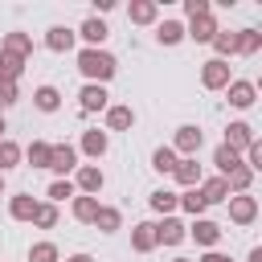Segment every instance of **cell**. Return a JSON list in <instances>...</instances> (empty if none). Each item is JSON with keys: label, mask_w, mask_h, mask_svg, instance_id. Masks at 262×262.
Returning a JSON list of instances; mask_svg holds the SVG:
<instances>
[{"label": "cell", "mask_w": 262, "mask_h": 262, "mask_svg": "<svg viewBox=\"0 0 262 262\" xmlns=\"http://www.w3.org/2000/svg\"><path fill=\"white\" fill-rule=\"evenodd\" d=\"M49 196H53V201H66V196H74V184H70V180H53V184H49Z\"/></svg>", "instance_id": "4dcf8cb0"}, {"label": "cell", "mask_w": 262, "mask_h": 262, "mask_svg": "<svg viewBox=\"0 0 262 262\" xmlns=\"http://www.w3.org/2000/svg\"><path fill=\"white\" fill-rule=\"evenodd\" d=\"M45 45H49V49H57V53H61V49H70V45H74V33H70V29H61V25H57V29H49V37H45Z\"/></svg>", "instance_id": "30bf717a"}, {"label": "cell", "mask_w": 262, "mask_h": 262, "mask_svg": "<svg viewBox=\"0 0 262 262\" xmlns=\"http://www.w3.org/2000/svg\"><path fill=\"white\" fill-rule=\"evenodd\" d=\"M192 237H196L201 246H213V242L221 237V229H217L213 221H196V225H192Z\"/></svg>", "instance_id": "5bb4252c"}, {"label": "cell", "mask_w": 262, "mask_h": 262, "mask_svg": "<svg viewBox=\"0 0 262 262\" xmlns=\"http://www.w3.org/2000/svg\"><path fill=\"white\" fill-rule=\"evenodd\" d=\"M156 246V225H135V250H151Z\"/></svg>", "instance_id": "e0dca14e"}, {"label": "cell", "mask_w": 262, "mask_h": 262, "mask_svg": "<svg viewBox=\"0 0 262 262\" xmlns=\"http://www.w3.org/2000/svg\"><path fill=\"white\" fill-rule=\"evenodd\" d=\"M151 168H160V172H172V168H176V151H172V147H160V151L151 156Z\"/></svg>", "instance_id": "cb8c5ba5"}, {"label": "cell", "mask_w": 262, "mask_h": 262, "mask_svg": "<svg viewBox=\"0 0 262 262\" xmlns=\"http://www.w3.org/2000/svg\"><path fill=\"white\" fill-rule=\"evenodd\" d=\"M172 172H176V180H180V184H196V180H201L196 160H176V168H172Z\"/></svg>", "instance_id": "ba28073f"}, {"label": "cell", "mask_w": 262, "mask_h": 262, "mask_svg": "<svg viewBox=\"0 0 262 262\" xmlns=\"http://www.w3.org/2000/svg\"><path fill=\"white\" fill-rule=\"evenodd\" d=\"M201 262H229V258H221V254H205Z\"/></svg>", "instance_id": "ab89813d"}, {"label": "cell", "mask_w": 262, "mask_h": 262, "mask_svg": "<svg viewBox=\"0 0 262 262\" xmlns=\"http://www.w3.org/2000/svg\"><path fill=\"white\" fill-rule=\"evenodd\" d=\"M250 143H254L250 127H246V123H233V127H229V135H225V147H233V151H237V147H250Z\"/></svg>", "instance_id": "5b68a950"}, {"label": "cell", "mask_w": 262, "mask_h": 262, "mask_svg": "<svg viewBox=\"0 0 262 262\" xmlns=\"http://www.w3.org/2000/svg\"><path fill=\"white\" fill-rule=\"evenodd\" d=\"M217 168H221V176H233V172L242 168V160H237V151L221 143V147H217Z\"/></svg>", "instance_id": "8992f818"}, {"label": "cell", "mask_w": 262, "mask_h": 262, "mask_svg": "<svg viewBox=\"0 0 262 262\" xmlns=\"http://www.w3.org/2000/svg\"><path fill=\"white\" fill-rule=\"evenodd\" d=\"M78 184H82L86 192H98V188H102V172H98V168H82V172H78Z\"/></svg>", "instance_id": "2e32d148"}, {"label": "cell", "mask_w": 262, "mask_h": 262, "mask_svg": "<svg viewBox=\"0 0 262 262\" xmlns=\"http://www.w3.org/2000/svg\"><path fill=\"white\" fill-rule=\"evenodd\" d=\"M233 49H246V53H254V49H258V33H242V37H233Z\"/></svg>", "instance_id": "836d02e7"}, {"label": "cell", "mask_w": 262, "mask_h": 262, "mask_svg": "<svg viewBox=\"0 0 262 262\" xmlns=\"http://www.w3.org/2000/svg\"><path fill=\"white\" fill-rule=\"evenodd\" d=\"M78 70H82L86 78L106 82V78L115 74V57H111V53H102V49H82V53H78Z\"/></svg>", "instance_id": "6da1fadb"}, {"label": "cell", "mask_w": 262, "mask_h": 262, "mask_svg": "<svg viewBox=\"0 0 262 262\" xmlns=\"http://www.w3.org/2000/svg\"><path fill=\"white\" fill-rule=\"evenodd\" d=\"M33 213H37V201L33 196H12V217L16 221H29Z\"/></svg>", "instance_id": "9a60e30c"}, {"label": "cell", "mask_w": 262, "mask_h": 262, "mask_svg": "<svg viewBox=\"0 0 262 262\" xmlns=\"http://www.w3.org/2000/svg\"><path fill=\"white\" fill-rule=\"evenodd\" d=\"M4 53H16V57H25V53H29V37H25V33H12V37L4 41Z\"/></svg>", "instance_id": "4316f807"}, {"label": "cell", "mask_w": 262, "mask_h": 262, "mask_svg": "<svg viewBox=\"0 0 262 262\" xmlns=\"http://www.w3.org/2000/svg\"><path fill=\"white\" fill-rule=\"evenodd\" d=\"M0 102H16V82L0 78Z\"/></svg>", "instance_id": "8d00e7d4"}, {"label": "cell", "mask_w": 262, "mask_h": 262, "mask_svg": "<svg viewBox=\"0 0 262 262\" xmlns=\"http://www.w3.org/2000/svg\"><path fill=\"white\" fill-rule=\"evenodd\" d=\"M246 184H250V168H237L233 172V188H246Z\"/></svg>", "instance_id": "f35d334b"}, {"label": "cell", "mask_w": 262, "mask_h": 262, "mask_svg": "<svg viewBox=\"0 0 262 262\" xmlns=\"http://www.w3.org/2000/svg\"><path fill=\"white\" fill-rule=\"evenodd\" d=\"M74 160H78V151H74L70 143L49 147V168H53V172H70V168H74Z\"/></svg>", "instance_id": "7a4b0ae2"}, {"label": "cell", "mask_w": 262, "mask_h": 262, "mask_svg": "<svg viewBox=\"0 0 262 262\" xmlns=\"http://www.w3.org/2000/svg\"><path fill=\"white\" fill-rule=\"evenodd\" d=\"M82 147H86L90 156H102V151H106V135H102V131H86V139H82Z\"/></svg>", "instance_id": "603a6c76"}, {"label": "cell", "mask_w": 262, "mask_h": 262, "mask_svg": "<svg viewBox=\"0 0 262 262\" xmlns=\"http://www.w3.org/2000/svg\"><path fill=\"white\" fill-rule=\"evenodd\" d=\"M29 262H57V246H49V242H37V246L29 250Z\"/></svg>", "instance_id": "ac0fdd59"}, {"label": "cell", "mask_w": 262, "mask_h": 262, "mask_svg": "<svg viewBox=\"0 0 262 262\" xmlns=\"http://www.w3.org/2000/svg\"><path fill=\"white\" fill-rule=\"evenodd\" d=\"M250 262H262V250H254V254H250Z\"/></svg>", "instance_id": "b9f144b4"}, {"label": "cell", "mask_w": 262, "mask_h": 262, "mask_svg": "<svg viewBox=\"0 0 262 262\" xmlns=\"http://www.w3.org/2000/svg\"><path fill=\"white\" fill-rule=\"evenodd\" d=\"M225 82H229L225 61H209V66H205V86H225Z\"/></svg>", "instance_id": "8fae6325"}, {"label": "cell", "mask_w": 262, "mask_h": 262, "mask_svg": "<svg viewBox=\"0 0 262 262\" xmlns=\"http://www.w3.org/2000/svg\"><path fill=\"white\" fill-rule=\"evenodd\" d=\"M94 225H102V229H115V225H119V213H115V209H98Z\"/></svg>", "instance_id": "e575fe53"}, {"label": "cell", "mask_w": 262, "mask_h": 262, "mask_svg": "<svg viewBox=\"0 0 262 262\" xmlns=\"http://www.w3.org/2000/svg\"><path fill=\"white\" fill-rule=\"evenodd\" d=\"M74 217H78V221H94V217H98V201H94V196H78V201H74Z\"/></svg>", "instance_id": "4fadbf2b"}, {"label": "cell", "mask_w": 262, "mask_h": 262, "mask_svg": "<svg viewBox=\"0 0 262 262\" xmlns=\"http://www.w3.org/2000/svg\"><path fill=\"white\" fill-rule=\"evenodd\" d=\"M0 131H4V119H0Z\"/></svg>", "instance_id": "ee69618b"}, {"label": "cell", "mask_w": 262, "mask_h": 262, "mask_svg": "<svg viewBox=\"0 0 262 262\" xmlns=\"http://www.w3.org/2000/svg\"><path fill=\"white\" fill-rule=\"evenodd\" d=\"M225 192H229V180L217 176V180H209V184L201 188V201H205V205H209V201H225Z\"/></svg>", "instance_id": "9c48e42d"}, {"label": "cell", "mask_w": 262, "mask_h": 262, "mask_svg": "<svg viewBox=\"0 0 262 262\" xmlns=\"http://www.w3.org/2000/svg\"><path fill=\"white\" fill-rule=\"evenodd\" d=\"M213 33H217V29H213L209 16H192V37H196V41H213Z\"/></svg>", "instance_id": "d6986e66"}, {"label": "cell", "mask_w": 262, "mask_h": 262, "mask_svg": "<svg viewBox=\"0 0 262 262\" xmlns=\"http://www.w3.org/2000/svg\"><path fill=\"white\" fill-rule=\"evenodd\" d=\"M176 262H188V258H176Z\"/></svg>", "instance_id": "7bdbcfd3"}, {"label": "cell", "mask_w": 262, "mask_h": 262, "mask_svg": "<svg viewBox=\"0 0 262 262\" xmlns=\"http://www.w3.org/2000/svg\"><path fill=\"white\" fill-rule=\"evenodd\" d=\"M233 217L237 221H250L254 217V196H233Z\"/></svg>", "instance_id": "f1b7e54d"}, {"label": "cell", "mask_w": 262, "mask_h": 262, "mask_svg": "<svg viewBox=\"0 0 262 262\" xmlns=\"http://www.w3.org/2000/svg\"><path fill=\"white\" fill-rule=\"evenodd\" d=\"M106 106V90L102 86H86L82 90V111H102Z\"/></svg>", "instance_id": "52a82bcc"}, {"label": "cell", "mask_w": 262, "mask_h": 262, "mask_svg": "<svg viewBox=\"0 0 262 262\" xmlns=\"http://www.w3.org/2000/svg\"><path fill=\"white\" fill-rule=\"evenodd\" d=\"M33 98H37V106H41V111H57V102H61V98H57V90H53V86H41V90H37V94H33Z\"/></svg>", "instance_id": "44dd1931"}, {"label": "cell", "mask_w": 262, "mask_h": 262, "mask_svg": "<svg viewBox=\"0 0 262 262\" xmlns=\"http://www.w3.org/2000/svg\"><path fill=\"white\" fill-rule=\"evenodd\" d=\"M176 205H184L188 213H201V209H205V201H201V192H196V188H192V192H184V196H180Z\"/></svg>", "instance_id": "1f68e13d"}, {"label": "cell", "mask_w": 262, "mask_h": 262, "mask_svg": "<svg viewBox=\"0 0 262 262\" xmlns=\"http://www.w3.org/2000/svg\"><path fill=\"white\" fill-rule=\"evenodd\" d=\"M16 160H20V147H16V143H8V139H0V172H4V168H12Z\"/></svg>", "instance_id": "484cf974"}, {"label": "cell", "mask_w": 262, "mask_h": 262, "mask_svg": "<svg viewBox=\"0 0 262 262\" xmlns=\"http://www.w3.org/2000/svg\"><path fill=\"white\" fill-rule=\"evenodd\" d=\"M70 262H94V258H90V254H74Z\"/></svg>", "instance_id": "60d3db41"}, {"label": "cell", "mask_w": 262, "mask_h": 262, "mask_svg": "<svg viewBox=\"0 0 262 262\" xmlns=\"http://www.w3.org/2000/svg\"><path fill=\"white\" fill-rule=\"evenodd\" d=\"M229 102H233V106H250V102H254V86H250V82H233V86H229Z\"/></svg>", "instance_id": "7c38bea8"}, {"label": "cell", "mask_w": 262, "mask_h": 262, "mask_svg": "<svg viewBox=\"0 0 262 262\" xmlns=\"http://www.w3.org/2000/svg\"><path fill=\"white\" fill-rule=\"evenodd\" d=\"M29 164L33 168H49V143H33L29 147Z\"/></svg>", "instance_id": "83f0119b"}, {"label": "cell", "mask_w": 262, "mask_h": 262, "mask_svg": "<svg viewBox=\"0 0 262 262\" xmlns=\"http://www.w3.org/2000/svg\"><path fill=\"white\" fill-rule=\"evenodd\" d=\"M106 123H111L115 131H123V127H131V106H111V115H106Z\"/></svg>", "instance_id": "7402d4cb"}, {"label": "cell", "mask_w": 262, "mask_h": 262, "mask_svg": "<svg viewBox=\"0 0 262 262\" xmlns=\"http://www.w3.org/2000/svg\"><path fill=\"white\" fill-rule=\"evenodd\" d=\"M0 188H4V180H0Z\"/></svg>", "instance_id": "f6af8a7d"}, {"label": "cell", "mask_w": 262, "mask_h": 262, "mask_svg": "<svg viewBox=\"0 0 262 262\" xmlns=\"http://www.w3.org/2000/svg\"><path fill=\"white\" fill-rule=\"evenodd\" d=\"M151 209H156V213H172V209H176V192H164V188L151 192Z\"/></svg>", "instance_id": "d4e9b609"}, {"label": "cell", "mask_w": 262, "mask_h": 262, "mask_svg": "<svg viewBox=\"0 0 262 262\" xmlns=\"http://www.w3.org/2000/svg\"><path fill=\"white\" fill-rule=\"evenodd\" d=\"M82 37H86V41H102V37H106V25H102L98 16H90V20H82Z\"/></svg>", "instance_id": "ffe728a7"}, {"label": "cell", "mask_w": 262, "mask_h": 262, "mask_svg": "<svg viewBox=\"0 0 262 262\" xmlns=\"http://www.w3.org/2000/svg\"><path fill=\"white\" fill-rule=\"evenodd\" d=\"M33 221H37V225H53V221H57V209H53V205H37Z\"/></svg>", "instance_id": "d6a6232c"}, {"label": "cell", "mask_w": 262, "mask_h": 262, "mask_svg": "<svg viewBox=\"0 0 262 262\" xmlns=\"http://www.w3.org/2000/svg\"><path fill=\"white\" fill-rule=\"evenodd\" d=\"M217 49L229 53V49H233V33H217Z\"/></svg>", "instance_id": "74e56055"}, {"label": "cell", "mask_w": 262, "mask_h": 262, "mask_svg": "<svg viewBox=\"0 0 262 262\" xmlns=\"http://www.w3.org/2000/svg\"><path fill=\"white\" fill-rule=\"evenodd\" d=\"M184 237V225L176 221V217H164L160 225H156V242H164V246H176Z\"/></svg>", "instance_id": "3957f363"}, {"label": "cell", "mask_w": 262, "mask_h": 262, "mask_svg": "<svg viewBox=\"0 0 262 262\" xmlns=\"http://www.w3.org/2000/svg\"><path fill=\"white\" fill-rule=\"evenodd\" d=\"M196 147H201V131H196V127H180V131H176V147H172V151H188V156H192Z\"/></svg>", "instance_id": "277c9868"}, {"label": "cell", "mask_w": 262, "mask_h": 262, "mask_svg": "<svg viewBox=\"0 0 262 262\" xmlns=\"http://www.w3.org/2000/svg\"><path fill=\"white\" fill-rule=\"evenodd\" d=\"M156 16V4H131V20H151Z\"/></svg>", "instance_id": "d590c367"}, {"label": "cell", "mask_w": 262, "mask_h": 262, "mask_svg": "<svg viewBox=\"0 0 262 262\" xmlns=\"http://www.w3.org/2000/svg\"><path fill=\"white\" fill-rule=\"evenodd\" d=\"M180 33H184V29H180V25H176V20H164V25H160V33H156V37H160V41H164V45H172V41H180Z\"/></svg>", "instance_id": "f546056e"}]
</instances>
